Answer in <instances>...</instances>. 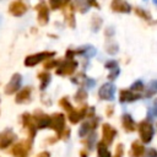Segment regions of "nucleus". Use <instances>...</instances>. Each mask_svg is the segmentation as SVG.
Here are the masks:
<instances>
[{"label":"nucleus","instance_id":"nucleus-1","mask_svg":"<svg viewBox=\"0 0 157 157\" xmlns=\"http://www.w3.org/2000/svg\"><path fill=\"white\" fill-rule=\"evenodd\" d=\"M137 130H139L141 142L142 144H150L153 135H155V130H153L152 124L147 120H144L137 125Z\"/></svg>","mask_w":157,"mask_h":157},{"label":"nucleus","instance_id":"nucleus-2","mask_svg":"<svg viewBox=\"0 0 157 157\" xmlns=\"http://www.w3.org/2000/svg\"><path fill=\"white\" fill-rule=\"evenodd\" d=\"M31 147H32V140L31 139L22 140L20 142H16L12 146V148L10 150V153L12 156H16V157H26L28 155V152L31 151Z\"/></svg>","mask_w":157,"mask_h":157},{"label":"nucleus","instance_id":"nucleus-3","mask_svg":"<svg viewBox=\"0 0 157 157\" xmlns=\"http://www.w3.org/2000/svg\"><path fill=\"white\" fill-rule=\"evenodd\" d=\"M58 134V139H61L65 130V117L61 113H55L50 117V126Z\"/></svg>","mask_w":157,"mask_h":157},{"label":"nucleus","instance_id":"nucleus-4","mask_svg":"<svg viewBox=\"0 0 157 157\" xmlns=\"http://www.w3.org/2000/svg\"><path fill=\"white\" fill-rule=\"evenodd\" d=\"M52 56H54V53L52 52H44V53H38V54H34V55H29L26 58L25 60V65L26 66H34L37 65L38 63H40L42 60H49Z\"/></svg>","mask_w":157,"mask_h":157},{"label":"nucleus","instance_id":"nucleus-5","mask_svg":"<svg viewBox=\"0 0 157 157\" xmlns=\"http://www.w3.org/2000/svg\"><path fill=\"white\" fill-rule=\"evenodd\" d=\"M16 140V135L11 129H6L0 132V150L7 148Z\"/></svg>","mask_w":157,"mask_h":157},{"label":"nucleus","instance_id":"nucleus-6","mask_svg":"<svg viewBox=\"0 0 157 157\" xmlns=\"http://www.w3.org/2000/svg\"><path fill=\"white\" fill-rule=\"evenodd\" d=\"M114 92H115V86L110 82H107L104 83L99 91H98V96L101 99H104V101H112L114 98Z\"/></svg>","mask_w":157,"mask_h":157},{"label":"nucleus","instance_id":"nucleus-7","mask_svg":"<svg viewBox=\"0 0 157 157\" xmlns=\"http://www.w3.org/2000/svg\"><path fill=\"white\" fill-rule=\"evenodd\" d=\"M32 117H33L37 129H45V128L50 126V117L49 115H47L42 112H36Z\"/></svg>","mask_w":157,"mask_h":157},{"label":"nucleus","instance_id":"nucleus-8","mask_svg":"<svg viewBox=\"0 0 157 157\" xmlns=\"http://www.w3.org/2000/svg\"><path fill=\"white\" fill-rule=\"evenodd\" d=\"M115 135H117V130H115L114 128H112L109 124L104 123V124L102 125V139H103L102 142H103V144H105L107 146L110 145V144L113 142Z\"/></svg>","mask_w":157,"mask_h":157},{"label":"nucleus","instance_id":"nucleus-9","mask_svg":"<svg viewBox=\"0 0 157 157\" xmlns=\"http://www.w3.org/2000/svg\"><path fill=\"white\" fill-rule=\"evenodd\" d=\"M22 125L28 130L29 139L32 140V139L36 136V131H37V128H36L33 117H32L31 114H28V113H25V114L22 115Z\"/></svg>","mask_w":157,"mask_h":157},{"label":"nucleus","instance_id":"nucleus-10","mask_svg":"<svg viewBox=\"0 0 157 157\" xmlns=\"http://www.w3.org/2000/svg\"><path fill=\"white\" fill-rule=\"evenodd\" d=\"M21 83H22V76H21L20 74H15V75L11 77L10 82L7 83V86L5 87V92H6L7 94H12V93H15L16 91L20 90Z\"/></svg>","mask_w":157,"mask_h":157},{"label":"nucleus","instance_id":"nucleus-11","mask_svg":"<svg viewBox=\"0 0 157 157\" xmlns=\"http://www.w3.org/2000/svg\"><path fill=\"white\" fill-rule=\"evenodd\" d=\"M97 124H98V119H91V120H87V121L82 123V125L78 130V135L81 137L86 136V135H90L97 128Z\"/></svg>","mask_w":157,"mask_h":157},{"label":"nucleus","instance_id":"nucleus-12","mask_svg":"<svg viewBox=\"0 0 157 157\" xmlns=\"http://www.w3.org/2000/svg\"><path fill=\"white\" fill-rule=\"evenodd\" d=\"M76 66H77V63H76V61H74V60H71V59H67V60H65V61L63 63V65L56 70V72H58L59 75H70V74H72V72L75 71Z\"/></svg>","mask_w":157,"mask_h":157},{"label":"nucleus","instance_id":"nucleus-13","mask_svg":"<svg viewBox=\"0 0 157 157\" xmlns=\"http://www.w3.org/2000/svg\"><path fill=\"white\" fill-rule=\"evenodd\" d=\"M87 107H82L80 109H72L70 113H69V120L72 123V124H76L78 123L80 120H82L85 117H87Z\"/></svg>","mask_w":157,"mask_h":157},{"label":"nucleus","instance_id":"nucleus-14","mask_svg":"<svg viewBox=\"0 0 157 157\" xmlns=\"http://www.w3.org/2000/svg\"><path fill=\"white\" fill-rule=\"evenodd\" d=\"M110 7L118 12H130L131 10V6L124 0H113L110 4Z\"/></svg>","mask_w":157,"mask_h":157},{"label":"nucleus","instance_id":"nucleus-15","mask_svg":"<svg viewBox=\"0 0 157 157\" xmlns=\"http://www.w3.org/2000/svg\"><path fill=\"white\" fill-rule=\"evenodd\" d=\"M130 157H142L145 155V147L141 142L134 141L130 147Z\"/></svg>","mask_w":157,"mask_h":157},{"label":"nucleus","instance_id":"nucleus-16","mask_svg":"<svg viewBox=\"0 0 157 157\" xmlns=\"http://www.w3.org/2000/svg\"><path fill=\"white\" fill-rule=\"evenodd\" d=\"M10 12L15 16H21L26 12V5L21 1V0H17V1H13L11 5H10Z\"/></svg>","mask_w":157,"mask_h":157},{"label":"nucleus","instance_id":"nucleus-17","mask_svg":"<svg viewBox=\"0 0 157 157\" xmlns=\"http://www.w3.org/2000/svg\"><path fill=\"white\" fill-rule=\"evenodd\" d=\"M141 96L139 94V93H135V92H132V91H130V90H124V91H121L120 92V102L121 103H125V102H132V101H136V99H139Z\"/></svg>","mask_w":157,"mask_h":157},{"label":"nucleus","instance_id":"nucleus-18","mask_svg":"<svg viewBox=\"0 0 157 157\" xmlns=\"http://www.w3.org/2000/svg\"><path fill=\"white\" fill-rule=\"evenodd\" d=\"M121 125L125 129V131H128V132H131L136 129V124H135L134 119L131 118V115H129V114H125L121 117Z\"/></svg>","mask_w":157,"mask_h":157},{"label":"nucleus","instance_id":"nucleus-19","mask_svg":"<svg viewBox=\"0 0 157 157\" xmlns=\"http://www.w3.org/2000/svg\"><path fill=\"white\" fill-rule=\"evenodd\" d=\"M105 67L110 70V74H109L108 78H109V80H115V78L118 77L119 72H120V70H119V66H118L117 61H113V60L108 61V63L105 64Z\"/></svg>","mask_w":157,"mask_h":157},{"label":"nucleus","instance_id":"nucleus-20","mask_svg":"<svg viewBox=\"0 0 157 157\" xmlns=\"http://www.w3.org/2000/svg\"><path fill=\"white\" fill-rule=\"evenodd\" d=\"M37 9H38V20H39V22L40 23H47L48 17H49V12H48L47 6L43 2H40L37 6Z\"/></svg>","mask_w":157,"mask_h":157},{"label":"nucleus","instance_id":"nucleus-21","mask_svg":"<svg viewBox=\"0 0 157 157\" xmlns=\"http://www.w3.org/2000/svg\"><path fill=\"white\" fill-rule=\"evenodd\" d=\"M29 97H31V88L29 87H26L23 90H21L17 96H16V102L17 103H25L27 101H29Z\"/></svg>","mask_w":157,"mask_h":157},{"label":"nucleus","instance_id":"nucleus-22","mask_svg":"<svg viewBox=\"0 0 157 157\" xmlns=\"http://www.w3.org/2000/svg\"><path fill=\"white\" fill-rule=\"evenodd\" d=\"M91 5H96L94 0H75V6L78 7L80 11H87Z\"/></svg>","mask_w":157,"mask_h":157},{"label":"nucleus","instance_id":"nucleus-23","mask_svg":"<svg viewBox=\"0 0 157 157\" xmlns=\"http://www.w3.org/2000/svg\"><path fill=\"white\" fill-rule=\"evenodd\" d=\"M97 153H98V157H112L107 145L103 144V142H98L97 144Z\"/></svg>","mask_w":157,"mask_h":157},{"label":"nucleus","instance_id":"nucleus-24","mask_svg":"<svg viewBox=\"0 0 157 157\" xmlns=\"http://www.w3.org/2000/svg\"><path fill=\"white\" fill-rule=\"evenodd\" d=\"M155 93H157V80H153L151 81L148 85H147V88H146V97H151L153 96Z\"/></svg>","mask_w":157,"mask_h":157},{"label":"nucleus","instance_id":"nucleus-25","mask_svg":"<svg viewBox=\"0 0 157 157\" xmlns=\"http://www.w3.org/2000/svg\"><path fill=\"white\" fill-rule=\"evenodd\" d=\"M94 141H96V134L94 132H91L90 136L83 141V144L87 147V150H92L93 148V145H94Z\"/></svg>","mask_w":157,"mask_h":157},{"label":"nucleus","instance_id":"nucleus-26","mask_svg":"<svg viewBox=\"0 0 157 157\" xmlns=\"http://www.w3.org/2000/svg\"><path fill=\"white\" fill-rule=\"evenodd\" d=\"M39 77H40V81H42L40 88L44 90V88L47 87V85L49 83V81H50V75H49V74H40Z\"/></svg>","mask_w":157,"mask_h":157},{"label":"nucleus","instance_id":"nucleus-27","mask_svg":"<svg viewBox=\"0 0 157 157\" xmlns=\"http://www.w3.org/2000/svg\"><path fill=\"white\" fill-rule=\"evenodd\" d=\"M59 103H60V105H61V107H63L67 113H70V112L74 109V108H72V105H71V103L69 102V99H67V98H61Z\"/></svg>","mask_w":157,"mask_h":157},{"label":"nucleus","instance_id":"nucleus-28","mask_svg":"<svg viewBox=\"0 0 157 157\" xmlns=\"http://www.w3.org/2000/svg\"><path fill=\"white\" fill-rule=\"evenodd\" d=\"M142 90H144V83H142V81H140V80L135 81V82L131 85V87H130V91H132V92H140V91H142Z\"/></svg>","mask_w":157,"mask_h":157},{"label":"nucleus","instance_id":"nucleus-29","mask_svg":"<svg viewBox=\"0 0 157 157\" xmlns=\"http://www.w3.org/2000/svg\"><path fill=\"white\" fill-rule=\"evenodd\" d=\"M86 97H87L86 91H83V90L81 88V90L77 91V93H76V96H75V99H76L77 102H82L83 99H86Z\"/></svg>","mask_w":157,"mask_h":157},{"label":"nucleus","instance_id":"nucleus-30","mask_svg":"<svg viewBox=\"0 0 157 157\" xmlns=\"http://www.w3.org/2000/svg\"><path fill=\"white\" fill-rule=\"evenodd\" d=\"M67 2V0H50V5L53 9H59L60 6L65 5Z\"/></svg>","mask_w":157,"mask_h":157},{"label":"nucleus","instance_id":"nucleus-31","mask_svg":"<svg viewBox=\"0 0 157 157\" xmlns=\"http://www.w3.org/2000/svg\"><path fill=\"white\" fill-rule=\"evenodd\" d=\"M123 153H124V146L121 144H119L115 147V153H114L113 157H123Z\"/></svg>","mask_w":157,"mask_h":157},{"label":"nucleus","instance_id":"nucleus-32","mask_svg":"<svg viewBox=\"0 0 157 157\" xmlns=\"http://www.w3.org/2000/svg\"><path fill=\"white\" fill-rule=\"evenodd\" d=\"M145 157H157V151L155 148H148L147 151H145Z\"/></svg>","mask_w":157,"mask_h":157},{"label":"nucleus","instance_id":"nucleus-33","mask_svg":"<svg viewBox=\"0 0 157 157\" xmlns=\"http://www.w3.org/2000/svg\"><path fill=\"white\" fill-rule=\"evenodd\" d=\"M136 12H137L139 16H141V17H144V18H146V20L150 18V15H148L147 12H145V11H141L140 9H136Z\"/></svg>","mask_w":157,"mask_h":157},{"label":"nucleus","instance_id":"nucleus-34","mask_svg":"<svg viewBox=\"0 0 157 157\" xmlns=\"http://www.w3.org/2000/svg\"><path fill=\"white\" fill-rule=\"evenodd\" d=\"M151 114H152L153 117H157V99L155 101V103H153V105H152V108H151Z\"/></svg>","mask_w":157,"mask_h":157},{"label":"nucleus","instance_id":"nucleus-35","mask_svg":"<svg viewBox=\"0 0 157 157\" xmlns=\"http://www.w3.org/2000/svg\"><path fill=\"white\" fill-rule=\"evenodd\" d=\"M37 157H50V153L48 151H42L40 153H38Z\"/></svg>","mask_w":157,"mask_h":157},{"label":"nucleus","instance_id":"nucleus-36","mask_svg":"<svg viewBox=\"0 0 157 157\" xmlns=\"http://www.w3.org/2000/svg\"><path fill=\"white\" fill-rule=\"evenodd\" d=\"M80 157H88V155L85 150H82V151H80Z\"/></svg>","mask_w":157,"mask_h":157},{"label":"nucleus","instance_id":"nucleus-37","mask_svg":"<svg viewBox=\"0 0 157 157\" xmlns=\"http://www.w3.org/2000/svg\"><path fill=\"white\" fill-rule=\"evenodd\" d=\"M153 2H155V5L157 6V0H153Z\"/></svg>","mask_w":157,"mask_h":157}]
</instances>
